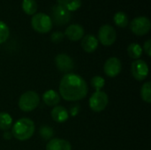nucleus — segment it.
Wrapping results in <instances>:
<instances>
[{"label": "nucleus", "instance_id": "39448f33", "mask_svg": "<svg viewBox=\"0 0 151 150\" xmlns=\"http://www.w3.org/2000/svg\"><path fill=\"white\" fill-rule=\"evenodd\" d=\"M50 17L52 23L54 22L56 25L64 26L70 22L72 14L63 5L56 4L51 9V15Z\"/></svg>", "mask_w": 151, "mask_h": 150}, {"label": "nucleus", "instance_id": "7ed1b4c3", "mask_svg": "<svg viewBox=\"0 0 151 150\" xmlns=\"http://www.w3.org/2000/svg\"><path fill=\"white\" fill-rule=\"evenodd\" d=\"M31 26L35 31L40 34L49 33L52 28V21L48 14L36 12L31 19Z\"/></svg>", "mask_w": 151, "mask_h": 150}, {"label": "nucleus", "instance_id": "f257e3e1", "mask_svg": "<svg viewBox=\"0 0 151 150\" xmlns=\"http://www.w3.org/2000/svg\"><path fill=\"white\" fill-rule=\"evenodd\" d=\"M88 88L86 80L75 73H66L59 83L61 97L68 102H78L88 95Z\"/></svg>", "mask_w": 151, "mask_h": 150}, {"label": "nucleus", "instance_id": "f8f14e48", "mask_svg": "<svg viewBox=\"0 0 151 150\" xmlns=\"http://www.w3.org/2000/svg\"><path fill=\"white\" fill-rule=\"evenodd\" d=\"M64 34L70 41L77 42L84 36V28L80 24H72L66 27Z\"/></svg>", "mask_w": 151, "mask_h": 150}, {"label": "nucleus", "instance_id": "0eeeda50", "mask_svg": "<svg viewBox=\"0 0 151 150\" xmlns=\"http://www.w3.org/2000/svg\"><path fill=\"white\" fill-rule=\"evenodd\" d=\"M150 20L146 16L136 17L130 23V29L136 35H145L150 32Z\"/></svg>", "mask_w": 151, "mask_h": 150}, {"label": "nucleus", "instance_id": "9b49d317", "mask_svg": "<svg viewBox=\"0 0 151 150\" xmlns=\"http://www.w3.org/2000/svg\"><path fill=\"white\" fill-rule=\"evenodd\" d=\"M55 64L57 68L62 72H68L73 69V61L72 57L65 53H61L56 56Z\"/></svg>", "mask_w": 151, "mask_h": 150}, {"label": "nucleus", "instance_id": "dca6fc26", "mask_svg": "<svg viewBox=\"0 0 151 150\" xmlns=\"http://www.w3.org/2000/svg\"><path fill=\"white\" fill-rule=\"evenodd\" d=\"M42 101L47 106L55 107L59 103L60 96L58 92H56L55 90L50 89V90H47L42 95Z\"/></svg>", "mask_w": 151, "mask_h": 150}, {"label": "nucleus", "instance_id": "c85d7f7f", "mask_svg": "<svg viewBox=\"0 0 151 150\" xmlns=\"http://www.w3.org/2000/svg\"><path fill=\"white\" fill-rule=\"evenodd\" d=\"M3 137H4V139H5V140H7V141H8V140H10V139H12V133L5 131V132H4V135H3Z\"/></svg>", "mask_w": 151, "mask_h": 150}, {"label": "nucleus", "instance_id": "cd10ccee", "mask_svg": "<svg viewBox=\"0 0 151 150\" xmlns=\"http://www.w3.org/2000/svg\"><path fill=\"white\" fill-rule=\"evenodd\" d=\"M142 50H144V52L147 54L148 57H151V40L149 39L144 42Z\"/></svg>", "mask_w": 151, "mask_h": 150}, {"label": "nucleus", "instance_id": "423d86ee", "mask_svg": "<svg viewBox=\"0 0 151 150\" xmlns=\"http://www.w3.org/2000/svg\"><path fill=\"white\" fill-rule=\"evenodd\" d=\"M109 103V97L107 94L102 90L96 91L89 98V107L95 112H101L107 107Z\"/></svg>", "mask_w": 151, "mask_h": 150}, {"label": "nucleus", "instance_id": "1a4fd4ad", "mask_svg": "<svg viewBox=\"0 0 151 150\" xmlns=\"http://www.w3.org/2000/svg\"><path fill=\"white\" fill-rule=\"evenodd\" d=\"M131 72H132L133 77L136 80L142 81L149 75V66L144 60L136 59L135 61L132 63Z\"/></svg>", "mask_w": 151, "mask_h": 150}, {"label": "nucleus", "instance_id": "f03ea898", "mask_svg": "<svg viewBox=\"0 0 151 150\" xmlns=\"http://www.w3.org/2000/svg\"><path fill=\"white\" fill-rule=\"evenodd\" d=\"M35 126L33 120L28 118H19L12 128V135L20 141L29 140L35 133Z\"/></svg>", "mask_w": 151, "mask_h": 150}, {"label": "nucleus", "instance_id": "aec40b11", "mask_svg": "<svg viewBox=\"0 0 151 150\" xmlns=\"http://www.w3.org/2000/svg\"><path fill=\"white\" fill-rule=\"evenodd\" d=\"M142 47L135 42H133L131 44L128 45L127 47V53L129 55L130 57L134 58V59H139L142 55Z\"/></svg>", "mask_w": 151, "mask_h": 150}, {"label": "nucleus", "instance_id": "6e6552de", "mask_svg": "<svg viewBox=\"0 0 151 150\" xmlns=\"http://www.w3.org/2000/svg\"><path fill=\"white\" fill-rule=\"evenodd\" d=\"M117 39V33L115 28L108 24L102 26L98 31V42L104 46L112 45Z\"/></svg>", "mask_w": 151, "mask_h": 150}, {"label": "nucleus", "instance_id": "2eb2a0df", "mask_svg": "<svg viewBox=\"0 0 151 150\" xmlns=\"http://www.w3.org/2000/svg\"><path fill=\"white\" fill-rule=\"evenodd\" d=\"M50 114H51L52 119L57 123H65L69 118V112L63 106L57 105L53 107Z\"/></svg>", "mask_w": 151, "mask_h": 150}, {"label": "nucleus", "instance_id": "a211bd4d", "mask_svg": "<svg viewBox=\"0 0 151 150\" xmlns=\"http://www.w3.org/2000/svg\"><path fill=\"white\" fill-rule=\"evenodd\" d=\"M81 0H57V4L63 5L70 12L77 11L81 6Z\"/></svg>", "mask_w": 151, "mask_h": 150}, {"label": "nucleus", "instance_id": "9d476101", "mask_svg": "<svg viewBox=\"0 0 151 150\" xmlns=\"http://www.w3.org/2000/svg\"><path fill=\"white\" fill-rule=\"evenodd\" d=\"M121 70H122L121 61L116 57L108 58L104 63V73L108 77L114 78V77L118 76L120 73Z\"/></svg>", "mask_w": 151, "mask_h": 150}, {"label": "nucleus", "instance_id": "5701e85b", "mask_svg": "<svg viewBox=\"0 0 151 150\" xmlns=\"http://www.w3.org/2000/svg\"><path fill=\"white\" fill-rule=\"evenodd\" d=\"M10 35V29L8 26L0 20V44L5 42Z\"/></svg>", "mask_w": 151, "mask_h": 150}, {"label": "nucleus", "instance_id": "4be33fe9", "mask_svg": "<svg viewBox=\"0 0 151 150\" xmlns=\"http://www.w3.org/2000/svg\"><path fill=\"white\" fill-rule=\"evenodd\" d=\"M151 83L150 81L145 82L141 88V96L147 103H151Z\"/></svg>", "mask_w": 151, "mask_h": 150}, {"label": "nucleus", "instance_id": "412c9836", "mask_svg": "<svg viewBox=\"0 0 151 150\" xmlns=\"http://www.w3.org/2000/svg\"><path fill=\"white\" fill-rule=\"evenodd\" d=\"M12 118L7 112H0V130L7 131L12 127Z\"/></svg>", "mask_w": 151, "mask_h": 150}, {"label": "nucleus", "instance_id": "20e7f679", "mask_svg": "<svg viewBox=\"0 0 151 150\" xmlns=\"http://www.w3.org/2000/svg\"><path fill=\"white\" fill-rule=\"evenodd\" d=\"M40 103V97L35 91H27L23 93L19 99V108L24 112H29L35 110Z\"/></svg>", "mask_w": 151, "mask_h": 150}, {"label": "nucleus", "instance_id": "ddd939ff", "mask_svg": "<svg viewBox=\"0 0 151 150\" xmlns=\"http://www.w3.org/2000/svg\"><path fill=\"white\" fill-rule=\"evenodd\" d=\"M98 42H99L95 35L88 34H86L82 37L81 44V47L85 52L92 53L97 49Z\"/></svg>", "mask_w": 151, "mask_h": 150}, {"label": "nucleus", "instance_id": "b1692460", "mask_svg": "<svg viewBox=\"0 0 151 150\" xmlns=\"http://www.w3.org/2000/svg\"><path fill=\"white\" fill-rule=\"evenodd\" d=\"M39 133H40V136L43 140H46L47 141V140H51V138H52V136L54 134V131L49 126H42L40 128Z\"/></svg>", "mask_w": 151, "mask_h": 150}, {"label": "nucleus", "instance_id": "4468645a", "mask_svg": "<svg viewBox=\"0 0 151 150\" xmlns=\"http://www.w3.org/2000/svg\"><path fill=\"white\" fill-rule=\"evenodd\" d=\"M46 150H72V145L66 140L54 138L47 143Z\"/></svg>", "mask_w": 151, "mask_h": 150}, {"label": "nucleus", "instance_id": "a878e982", "mask_svg": "<svg viewBox=\"0 0 151 150\" xmlns=\"http://www.w3.org/2000/svg\"><path fill=\"white\" fill-rule=\"evenodd\" d=\"M64 37H65L64 33H62L60 31H56V32L52 33V34L50 35L51 41L53 42H55V43H58V42H62L63 39H64Z\"/></svg>", "mask_w": 151, "mask_h": 150}, {"label": "nucleus", "instance_id": "f3484780", "mask_svg": "<svg viewBox=\"0 0 151 150\" xmlns=\"http://www.w3.org/2000/svg\"><path fill=\"white\" fill-rule=\"evenodd\" d=\"M21 7L23 11L27 15H34L38 10V4L35 0H23Z\"/></svg>", "mask_w": 151, "mask_h": 150}, {"label": "nucleus", "instance_id": "6ab92c4d", "mask_svg": "<svg viewBox=\"0 0 151 150\" xmlns=\"http://www.w3.org/2000/svg\"><path fill=\"white\" fill-rule=\"evenodd\" d=\"M113 21L119 27H127L129 24L128 16L124 11H118L113 16Z\"/></svg>", "mask_w": 151, "mask_h": 150}, {"label": "nucleus", "instance_id": "bb28decb", "mask_svg": "<svg viewBox=\"0 0 151 150\" xmlns=\"http://www.w3.org/2000/svg\"><path fill=\"white\" fill-rule=\"evenodd\" d=\"M80 111H81V106L78 103L73 104L70 107V115L72 117H75L79 114Z\"/></svg>", "mask_w": 151, "mask_h": 150}, {"label": "nucleus", "instance_id": "393cba45", "mask_svg": "<svg viewBox=\"0 0 151 150\" xmlns=\"http://www.w3.org/2000/svg\"><path fill=\"white\" fill-rule=\"evenodd\" d=\"M90 83H91V86L96 89V91H99V90H101L104 87L105 80L101 76H94L91 79Z\"/></svg>", "mask_w": 151, "mask_h": 150}]
</instances>
